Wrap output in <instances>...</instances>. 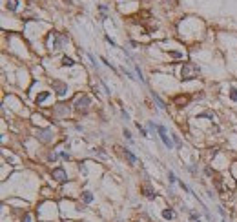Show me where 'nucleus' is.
Instances as JSON below:
<instances>
[{"label": "nucleus", "mask_w": 237, "mask_h": 222, "mask_svg": "<svg viewBox=\"0 0 237 222\" xmlns=\"http://www.w3.org/2000/svg\"><path fill=\"white\" fill-rule=\"evenodd\" d=\"M199 73H201V67L195 66V64H192V62H186V64L182 66V69H181V77H182L184 80H192V79H195Z\"/></svg>", "instance_id": "1"}, {"label": "nucleus", "mask_w": 237, "mask_h": 222, "mask_svg": "<svg viewBox=\"0 0 237 222\" xmlns=\"http://www.w3.org/2000/svg\"><path fill=\"white\" fill-rule=\"evenodd\" d=\"M157 131H159V135H160V140H162V144H164L166 147H173V142H172V139L168 137V131H166V127H162V126H157Z\"/></svg>", "instance_id": "2"}, {"label": "nucleus", "mask_w": 237, "mask_h": 222, "mask_svg": "<svg viewBox=\"0 0 237 222\" xmlns=\"http://www.w3.org/2000/svg\"><path fill=\"white\" fill-rule=\"evenodd\" d=\"M51 177H53L55 180H59V182H66V180H68V175H66V171H64L62 168H55V169H53V173H51Z\"/></svg>", "instance_id": "3"}, {"label": "nucleus", "mask_w": 237, "mask_h": 222, "mask_svg": "<svg viewBox=\"0 0 237 222\" xmlns=\"http://www.w3.org/2000/svg\"><path fill=\"white\" fill-rule=\"evenodd\" d=\"M53 87H55V91H57L59 97H64V95L68 93V86L62 84V82H59V80H53Z\"/></svg>", "instance_id": "4"}, {"label": "nucleus", "mask_w": 237, "mask_h": 222, "mask_svg": "<svg viewBox=\"0 0 237 222\" xmlns=\"http://www.w3.org/2000/svg\"><path fill=\"white\" fill-rule=\"evenodd\" d=\"M89 104H91V99H89V97H80L79 100L75 102V107H77V109H88Z\"/></svg>", "instance_id": "5"}, {"label": "nucleus", "mask_w": 237, "mask_h": 222, "mask_svg": "<svg viewBox=\"0 0 237 222\" xmlns=\"http://www.w3.org/2000/svg\"><path fill=\"white\" fill-rule=\"evenodd\" d=\"M37 137H39V139H40L42 142H49V140H51V131H49V129L39 131V133H37Z\"/></svg>", "instance_id": "6"}, {"label": "nucleus", "mask_w": 237, "mask_h": 222, "mask_svg": "<svg viewBox=\"0 0 237 222\" xmlns=\"http://www.w3.org/2000/svg\"><path fill=\"white\" fill-rule=\"evenodd\" d=\"M142 193H144L148 199H155V191H153L150 186H142Z\"/></svg>", "instance_id": "7"}, {"label": "nucleus", "mask_w": 237, "mask_h": 222, "mask_svg": "<svg viewBox=\"0 0 237 222\" xmlns=\"http://www.w3.org/2000/svg\"><path fill=\"white\" fill-rule=\"evenodd\" d=\"M124 155H126V159L130 160V164H135V162H137V157H135L130 149H126V151H124Z\"/></svg>", "instance_id": "8"}, {"label": "nucleus", "mask_w": 237, "mask_h": 222, "mask_svg": "<svg viewBox=\"0 0 237 222\" xmlns=\"http://www.w3.org/2000/svg\"><path fill=\"white\" fill-rule=\"evenodd\" d=\"M82 199H84V202L89 204V202H93V195H91L89 191H84V193H82Z\"/></svg>", "instance_id": "9"}, {"label": "nucleus", "mask_w": 237, "mask_h": 222, "mask_svg": "<svg viewBox=\"0 0 237 222\" xmlns=\"http://www.w3.org/2000/svg\"><path fill=\"white\" fill-rule=\"evenodd\" d=\"M17 6H19V0H7V9L15 11V9H17Z\"/></svg>", "instance_id": "10"}, {"label": "nucleus", "mask_w": 237, "mask_h": 222, "mask_svg": "<svg viewBox=\"0 0 237 222\" xmlns=\"http://www.w3.org/2000/svg\"><path fill=\"white\" fill-rule=\"evenodd\" d=\"M162 217H164V219H173L175 213H173L172 209H164V211H162Z\"/></svg>", "instance_id": "11"}, {"label": "nucleus", "mask_w": 237, "mask_h": 222, "mask_svg": "<svg viewBox=\"0 0 237 222\" xmlns=\"http://www.w3.org/2000/svg\"><path fill=\"white\" fill-rule=\"evenodd\" d=\"M48 97H49V93H48V91H44V93H40L39 97H37V104H40V102H44V100H46V99H48Z\"/></svg>", "instance_id": "12"}, {"label": "nucleus", "mask_w": 237, "mask_h": 222, "mask_svg": "<svg viewBox=\"0 0 237 222\" xmlns=\"http://www.w3.org/2000/svg\"><path fill=\"white\" fill-rule=\"evenodd\" d=\"M73 64H75L73 59H68V57H64V59H62V66H68V67H69V66H73Z\"/></svg>", "instance_id": "13"}, {"label": "nucleus", "mask_w": 237, "mask_h": 222, "mask_svg": "<svg viewBox=\"0 0 237 222\" xmlns=\"http://www.w3.org/2000/svg\"><path fill=\"white\" fill-rule=\"evenodd\" d=\"M230 99H232L234 102H237V89H235V87H232V89H230Z\"/></svg>", "instance_id": "14"}, {"label": "nucleus", "mask_w": 237, "mask_h": 222, "mask_svg": "<svg viewBox=\"0 0 237 222\" xmlns=\"http://www.w3.org/2000/svg\"><path fill=\"white\" fill-rule=\"evenodd\" d=\"M168 180H170V184H175V182H177V179H175V175H173L172 171L168 173Z\"/></svg>", "instance_id": "15"}, {"label": "nucleus", "mask_w": 237, "mask_h": 222, "mask_svg": "<svg viewBox=\"0 0 237 222\" xmlns=\"http://www.w3.org/2000/svg\"><path fill=\"white\" fill-rule=\"evenodd\" d=\"M153 99H155V102H157V104L160 106V107H166V106H164V102H162L160 99H159V95H155V93H153Z\"/></svg>", "instance_id": "16"}, {"label": "nucleus", "mask_w": 237, "mask_h": 222, "mask_svg": "<svg viewBox=\"0 0 237 222\" xmlns=\"http://www.w3.org/2000/svg\"><path fill=\"white\" fill-rule=\"evenodd\" d=\"M124 137H126V139H128V140L131 142V135H130V131H126V129H124Z\"/></svg>", "instance_id": "17"}, {"label": "nucleus", "mask_w": 237, "mask_h": 222, "mask_svg": "<svg viewBox=\"0 0 237 222\" xmlns=\"http://www.w3.org/2000/svg\"><path fill=\"white\" fill-rule=\"evenodd\" d=\"M173 142H175L177 146H181V139H179V137H175V135H173Z\"/></svg>", "instance_id": "18"}, {"label": "nucleus", "mask_w": 237, "mask_h": 222, "mask_svg": "<svg viewBox=\"0 0 237 222\" xmlns=\"http://www.w3.org/2000/svg\"><path fill=\"white\" fill-rule=\"evenodd\" d=\"M24 222H31V217H29V215H26V219H24Z\"/></svg>", "instance_id": "19"}]
</instances>
